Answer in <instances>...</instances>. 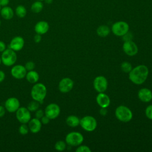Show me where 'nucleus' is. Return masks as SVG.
I'll list each match as a JSON object with an SVG mask.
<instances>
[{
	"instance_id": "f257e3e1",
	"label": "nucleus",
	"mask_w": 152,
	"mask_h": 152,
	"mask_svg": "<svg viewBox=\"0 0 152 152\" xmlns=\"http://www.w3.org/2000/svg\"><path fill=\"white\" fill-rule=\"evenodd\" d=\"M148 69L144 65H140L132 68L129 73V80L137 85L144 83L148 75Z\"/></svg>"
},
{
	"instance_id": "f03ea898",
	"label": "nucleus",
	"mask_w": 152,
	"mask_h": 152,
	"mask_svg": "<svg viewBox=\"0 0 152 152\" xmlns=\"http://www.w3.org/2000/svg\"><path fill=\"white\" fill-rule=\"evenodd\" d=\"M30 94L33 100L42 103L47 94L46 87L43 83H36L32 87Z\"/></svg>"
},
{
	"instance_id": "7ed1b4c3",
	"label": "nucleus",
	"mask_w": 152,
	"mask_h": 152,
	"mask_svg": "<svg viewBox=\"0 0 152 152\" xmlns=\"http://www.w3.org/2000/svg\"><path fill=\"white\" fill-rule=\"evenodd\" d=\"M115 114L119 121L124 122H129L132 118V113L131 109L124 105L118 106L115 110Z\"/></svg>"
},
{
	"instance_id": "20e7f679",
	"label": "nucleus",
	"mask_w": 152,
	"mask_h": 152,
	"mask_svg": "<svg viewBox=\"0 0 152 152\" xmlns=\"http://www.w3.org/2000/svg\"><path fill=\"white\" fill-rule=\"evenodd\" d=\"M2 63L7 66H11L14 65L16 62L17 56L15 53V51L12 49L8 48L6 49L4 51L2 52V55L1 56Z\"/></svg>"
},
{
	"instance_id": "39448f33",
	"label": "nucleus",
	"mask_w": 152,
	"mask_h": 152,
	"mask_svg": "<svg viewBox=\"0 0 152 152\" xmlns=\"http://www.w3.org/2000/svg\"><path fill=\"white\" fill-rule=\"evenodd\" d=\"M80 125L85 131L91 132L96 128L97 122L93 116H85L80 120Z\"/></svg>"
},
{
	"instance_id": "423d86ee",
	"label": "nucleus",
	"mask_w": 152,
	"mask_h": 152,
	"mask_svg": "<svg viewBox=\"0 0 152 152\" xmlns=\"http://www.w3.org/2000/svg\"><path fill=\"white\" fill-rule=\"evenodd\" d=\"M84 140L83 135L78 132H71L65 137V142L71 146H78Z\"/></svg>"
},
{
	"instance_id": "0eeeda50",
	"label": "nucleus",
	"mask_w": 152,
	"mask_h": 152,
	"mask_svg": "<svg viewBox=\"0 0 152 152\" xmlns=\"http://www.w3.org/2000/svg\"><path fill=\"white\" fill-rule=\"evenodd\" d=\"M129 25L123 21H119L113 24L112 26V33L117 36H122L129 31Z\"/></svg>"
},
{
	"instance_id": "6e6552de",
	"label": "nucleus",
	"mask_w": 152,
	"mask_h": 152,
	"mask_svg": "<svg viewBox=\"0 0 152 152\" xmlns=\"http://www.w3.org/2000/svg\"><path fill=\"white\" fill-rule=\"evenodd\" d=\"M16 118L21 124H27L31 119L30 111L25 107H20L15 112Z\"/></svg>"
},
{
	"instance_id": "1a4fd4ad",
	"label": "nucleus",
	"mask_w": 152,
	"mask_h": 152,
	"mask_svg": "<svg viewBox=\"0 0 152 152\" xmlns=\"http://www.w3.org/2000/svg\"><path fill=\"white\" fill-rule=\"evenodd\" d=\"M45 115L50 119H56L60 114V107L56 103H50L45 109Z\"/></svg>"
},
{
	"instance_id": "9d476101",
	"label": "nucleus",
	"mask_w": 152,
	"mask_h": 152,
	"mask_svg": "<svg viewBox=\"0 0 152 152\" xmlns=\"http://www.w3.org/2000/svg\"><path fill=\"white\" fill-rule=\"evenodd\" d=\"M107 80L104 76H97L93 81V86L96 91L104 93L107 88Z\"/></svg>"
},
{
	"instance_id": "9b49d317",
	"label": "nucleus",
	"mask_w": 152,
	"mask_h": 152,
	"mask_svg": "<svg viewBox=\"0 0 152 152\" xmlns=\"http://www.w3.org/2000/svg\"><path fill=\"white\" fill-rule=\"evenodd\" d=\"M20 106V103L19 100L16 97H10L7 99L5 102V109L10 112H15Z\"/></svg>"
},
{
	"instance_id": "f8f14e48",
	"label": "nucleus",
	"mask_w": 152,
	"mask_h": 152,
	"mask_svg": "<svg viewBox=\"0 0 152 152\" xmlns=\"http://www.w3.org/2000/svg\"><path fill=\"white\" fill-rule=\"evenodd\" d=\"M74 87V81L68 77L62 78L59 83V90L64 93L69 92Z\"/></svg>"
},
{
	"instance_id": "ddd939ff",
	"label": "nucleus",
	"mask_w": 152,
	"mask_h": 152,
	"mask_svg": "<svg viewBox=\"0 0 152 152\" xmlns=\"http://www.w3.org/2000/svg\"><path fill=\"white\" fill-rule=\"evenodd\" d=\"M123 50L128 56H134L138 53V46L132 40L124 42L123 44Z\"/></svg>"
},
{
	"instance_id": "4468645a",
	"label": "nucleus",
	"mask_w": 152,
	"mask_h": 152,
	"mask_svg": "<svg viewBox=\"0 0 152 152\" xmlns=\"http://www.w3.org/2000/svg\"><path fill=\"white\" fill-rule=\"evenodd\" d=\"M27 71L24 66L22 65H15L12 67L11 74L16 79H23L26 77Z\"/></svg>"
},
{
	"instance_id": "2eb2a0df",
	"label": "nucleus",
	"mask_w": 152,
	"mask_h": 152,
	"mask_svg": "<svg viewBox=\"0 0 152 152\" xmlns=\"http://www.w3.org/2000/svg\"><path fill=\"white\" fill-rule=\"evenodd\" d=\"M24 46V40L20 36L14 37L9 45V48L12 49L14 51L21 50Z\"/></svg>"
},
{
	"instance_id": "dca6fc26",
	"label": "nucleus",
	"mask_w": 152,
	"mask_h": 152,
	"mask_svg": "<svg viewBox=\"0 0 152 152\" xmlns=\"http://www.w3.org/2000/svg\"><path fill=\"white\" fill-rule=\"evenodd\" d=\"M28 123V126L29 128V131L31 132L33 134H36L40 131L42 128V124L39 119L36 118H34L33 119L31 118V119L29 121Z\"/></svg>"
},
{
	"instance_id": "f3484780",
	"label": "nucleus",
	"mask_w": 152,
	"mask_h": 152,
	"mask_svg": "<svg viewBox=\"0 0 152 152\" xmlns=\"http://www.w3.org/2000/svg\"><path fill=\"white\" fill-rule=\"evenodd\" d=\"M34 29L36 33L41 35L45 34L48 31L49 29V23L46 21H39L35 24Z\"/></svg>"
},
{
	"instance_id": "a211bd4d",
	"label": "nucleus",
	"mask_w": 152,
	"mask_h": 152,
	"mask_svg": "<svg viewBox=\"0 0 152 152\" xmlns=\"http://www.w3.org/2000/svg\"><path fill=\"white\" fill-rule=\"evenodd\" d=\"M138 97L143 102H149L152 99V91L147 88H142L138 92Z\"/></svg>"
},
{
	"instance_id": "6ab92c4d",
	"label": "nucleus",
	"mask_w": 152,
	"mask_h": 152,
	"mask_svg": "<svg viewBox=\"0 0 152 152\" xmlns=\"http://www.w3.org/2000/svg\"><path fill=\"white\" fill-rule=\"evenodd\" d=\"M96 102L101 108L107 107L110 103L109 97L104 93H99L96 97Z\"/></svg>"
},
{
	"instance_id": "aec40b11",
	"label": "nucleus",
	"mask_w": 152,
	"mask_h": 152,
	"mask_svg": "<svg viewBox=\"0 0 152 152\" xmlns=\"http://www.w3.org/2000/svg\"><path fill=\"white\" fill-rule=\"evenodd\" d=\"M14 13L15 12L13 9L8 5L1 7L0 11V14L1 17L6 20H10L12 19L14 15Z\"/></svg>"
},
{
	"instance_id": "412c9836",
	"label": "nucleus",
	"mask_w": 152,
	"mask_h": 152,
	"mask_svg": "<svg viewBox=\"0 0 152 152\" xmlns=\"http://www.w3.org/2000/svg\"><path fill=\"white\" fill-rule=\"evenodd\" d=\"M26 78L28 82L32 84H35L37 83L39 80V74L36 71H28L27 72L26 75Z\"/></svg>"
},
{
	"instance_id": "4be33fe9",
	"label": "nucleus",
	"mask_w": 152,
	"mask_h": 152,
	"mask_svg": "<svg viewBox=\"0 0 152 152\" xmlns=\"http://www.w3.org/2000/svg\"><path fill=\"white\" fill-rule=\"evenodd\" d=\"M43 3L42 1H35L33 2L30 7V10L32 12L35 14L40 13L43 9Z\"/></svg>"
},
{
	"instance_id": "5701e85b",
	"label": "nucleus",
	"mask_w": 152,
	"mask_h": 152,
	"mask_svg": "<svg viewBox=\"0 0 152 152\" xmlns=\"http://www.w3.org/2000/svg\"><path fill=\"white\" fill-rule=\"evenodd\" d=\"M110 28L106 25H101L96 30L97 35L102 37H105L109 35L110 33Z\"/></svg>"
},
{
	"instance_id": "b1692460",
	"label": "nucleus",
	"mask_w": 152,
	"mask_h": 152,
	"mask_svg": "<svg viewBox=\"0 0 152 152\" xmlns=\"http://www.w3.org/2000/svg\"><path fill=\"white\" fill-rule=\"evenodd\" d=\"M66 123L71 127H76L80 125V119L75 115H69L66 119Z\"/></svg>"
},
{
	"instance_id": "393cba45",
	"label": "nucleus",
	"mask_w": 152,
	"mask_h": 152,
	"mask_svg": "<svg viewBox=\"0 0 152 152\" xmlns=\"http://www.w3.org/2000/svg\"><path fill=\"white\" fill-rule=\"evenodd\" d=\"M14 12L18 18H23L27 15V9L25 6L23 5H18L16 7Z\"/></svg>"
},
{
	"instance_id": "a878e982",
	"label": "nucleus",
	"mask_w": 152,
	"mask_h": 152,
	"mask_svg": "<svg viewBox=\"0 0 152 152\" xmlns=\"http://www.w3.org/2000/svg\"><path fill=\"white\" fill-rule=\"evenodd\" d=\"M40 102L33 100L30 102L28 103L27 108L30 111V112H35L38 109H39L40 107Z\"/></svg>"
},
{
	"instance_id": "bb28decb",
	"label": "nucleus",
	"mask_w": 152,
	"mask_h": 152,
	"mask_svg": "<svg viewBox=\"0 0 152 152\" xmlns=\"http://www.w3.org/2000/svg\"><path fill=\"white\" fill-rule=\"evenodd\" d=\"M121 68L124 72L129 73L130 71L132 70V65L129 62L125 61L121 64Z\"/></svg>"
},
{
	"instance_id": "cd10ccee",
	"label": "nucleus",
	"mask_w": 152,
	"mask_h": 152,
	"mask_svg": "<svg viewBox=\"0 0 152 152\" xmlns=\"http://www.w3.org/2000/svg\"><path fill=\"white\" fill-rule=\"evenodd\" d=\"M66 142H64V141H62V140L58 141L55 144V148L57 151H64L66 148Z\"/></svg>"
},
{
	"instance_id": "c85d7f7f",
	"label": "nucleus",
	"mask_w": 152,
	"mask_h": 152,
	"mask_svg": "<svg viewBox=\"0 0 152 152\" xmlns=\"http://www.w3.org/2000/svg\"><path fill=\"white\" fill-rule=\"evenodd\" d=\"M29 128L28 125L26 124H21V125L18 128V132L20 134L23 135H25L28 133Z\"/></svg>"
},
{
	"instance_id": "c756f323",
	"label": "nucleus",
	"mask_w": 152,
	"mask_h": 152,
	"mask_svg": "<svg viewBox=\"0 0 152 152\" xmlns=\"http://www.w3.org/2000/svg\"><path fill=\"white\" fill-rule=\"evenodd\" d=\"M76 151L77 152H90L91 150L88 146L83 145H80L76 149Z\"/></svg>"
},
{
	"instance_id": "7c9ffc66",
	"label": "nucleus",
	"mask_w": 152,
	"mask_h": 152,
	"mask_svg": "<svg viewBox=\"0 0 152 152\" xmlns=\"http://www.w3.org/2000/svg\"><path fill=\"white\" fill-rule=\"evenodd\" d=\"M145 113L146 116L149 119L152 120V104L148 106L145 110Z\"/></svg>"
},
{
	"instance_id": "2f4dec72",
	"label": "nucleus",
	"mask_w": 152,
	"mask_h": 152,
	"mask_svg": "<svg viewBox=\"0 0 152 152\" xmlns=\"http://www.w3.org/2000/svg\"><path fill=\"white\" fill-rule=\"evenodd\" d=\"M24 66H25L26 70L28 71L33 70L34 68H35V64L33 61H28L26 63Z\"/></svg>"
},
{
	"instance_id": "473e14b6",
	"label": "nucleus",
	"mask_w": 152,
	"mask_h": 152,
	"mask_svg": "<svg viewBox=\"0 0 152 152\" xmlns=\"http://www.w3.org/2000/svg\"><path fill=\"white\" fill-rule=\"evenodd\" d=\"M123 37V40L124 42H126V41H130V40H132V38H133V35L131 33L129 32V31L125 33L124 36H122Z\"/></svg>"
},
{
	"instance_id": "72a5a7b5",
	"label": "nucleus",
	"mask_w": 152,
	"mask_h": 152,
	"mask_svg": "<svg viewBox=\"0 0 152 152\" xmlns=\"http://www.w3.org/2000/svg\"><path fill=\"white\" fill-rule=\"evenodd\" d=\"M35 112H36V113H35L36 118L39 119H40L45 115V112H43V110H42L40 109H38Z\"/></svg>"
},
{
	"instance_id": "f704fd0d",
	"label": "nucleus",
	"mask_w": 152,
	"mask_h": 152,
	"mask_svg": "<svg viewBox=\"0 0 152 152\" xmlns=\"http://www.w3.org/2000/svg\"><path fill=\"white\" fill-rule=\"evenodd\" d=\"M50 119L48 116H46L45 115L40 119V121H41L42 124H43V125L48 124L49 123V122H50Z\"/></svg>"
},
{
	"instance_id": "c9c22d12",
	"label": "nucleus",
	"mask_w": 152,
	"mask_h": 152,
	"mask_svg": "<svg viewBox=\"0 0 152 152\" xmlns=\"http://www.w3.org/2000/svg\"><path fill=\"white\" fill-rule=\"evenodd\" d=\"M33 40H34V42L36 43H40V41L42 40V35L36 33V34L34 35V37H33Z\"/></svg>"
},
{
	"instance_id": "e433bc0d",
	"label": "nucleus",
	"mask_w": 152,
	"mask_h": 152,
	"mask_svg": "<svg viewBox=\"0 0 152 152\" xmlns=\"http://www.w3.org/2000/svg\"><path fill=\"white\" fill-rule=\"evenodd\" d=\"M10 0H0V5L1 7L8 6Z\"/></svg>"
},
{
	"instance_id": "4c0bfd02",
	"label": "nucleus",
	"mask_w": 152,
	"mask_h": 152,
	"mask_svg": "<svg viewBox=\"0 0 152 152\" xmlns=\"http://www.w3.org/2000/svg\"><path fill=\"white\" fill-rule=\"evenodd\" d=\"M6 49V45L5 42L2 40H0V52H2Z\"/></svg>"
},
{
	"instance_id": "58836bf2",
	"label": "nucleus",
	"mask_w": 152,
	"mask_h": 152,
	"mask_svg": "<svg viewBox=\"0 0 152 152\" xmlns=\"http://www.w3.org/2000/svg\"><path fill=\"white\" fill-rule=\"evenodd\" d=\"M5 108L2 105H0V118L4 116L5 114Z\"/></svg>"
},
{
	"instance_id": "ea45409f",
	"label": "nucleus",
	"mask_w": 152,
	"mask_h": 152,
	"mask_svg": "<svg viewBox=\"0 0 152 152\" xmlns=\"http://www.w3.org/2000/svg\"><path fill=\"white\" fill-rule=\"evenodd\" d=\"M5 78V74L2 70H0V83H2Z\"/></svg>"
},
{
	"instance_id": "a19ab883",
	"label": "nucleus",
	"mask_w": 152,
	"mask_h": 152,
	"mask_svg": "<svg viewBox=\"0 0 152 152\" xmlns=\"http://www.w3.org/2000/svg\"><path fill=\"white\" fill-rule=\"evenodd\" d=\"M100 113L102 115H105L107 113V110L106 108H102L100 110Z\"/></svg>"
},
{
	"instance_id": "79ce46f5",
	"label": "nucleus",
	"mask_w": 152,
	"mask_h": 152,
	"mask_svg": "<svg viewBox=\"0 0 152 152\" xmlns=\"http://www.w3.org/2000/svg\"><path fill=\"white\" fill-rule=\"evenodd\" d=\"M44 1L45 2V3H46L48 4H50L52 3L53 0H44Z\"/></svg>"
},
{
	"instance_id": "37998d69",
	"label": "nucleus",
	"mask_w": 152,
	"mask_h": 152,
	"mask_svg": "<svg viewBox=\"0 0 152 152\" xmlns=\"http://www.w3.org/2000/svg\"><path fill=\"white\" fill-rule=\"evenodd\" d=\"M1 63H2V61H1V56H0V65H1Z\"/></svg>"
},
{
	"instance_id": "c03bdc74",
	"label": "nucleus",
	"mask_w": 152,
	"mask_h": 152,
	"mask_svg": "<svg viewBox=\"0 0 152 152\" xmlns=\"http://www.w3.org/2000/svg\"><path fill=\"white\" fill-rule=\"evenodd\" d=\"M36 1H43L44 0H36Z\"/></svg>"
},
{
	"instance_id": "a18cd8bd",
	"label": "nucleus",
	"mask_w": 152,
	"mask_h": 152,
	"mask_svg": "<svg viewBox=\"0 0 152 152\" xmlns=\"http://www.w3.org/2000/svg\"><path fill=\"white\" fill-rule=\"evenodd\" d=\"M1 21L0 20V26H1Z\"/></svg>"
},
{
	"instance_id": "49530a36",
	"label": "nucleus",
	"mask_w": 152,
	"mask_h": 152,
	"mask_svg": "<svg viewBox=\"0 0 152 152\" xmlns=\"http://www.w3.org/2000/svg\"><path fill=\"white\" fill-rule=\"evenodd\" d=\"M1 5H0V11H1Z\"/></svg>"
}]
</instances>
